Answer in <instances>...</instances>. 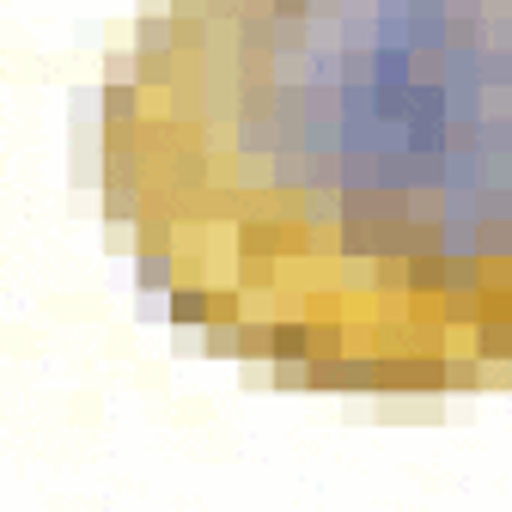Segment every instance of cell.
<instances>
[{
	"label": "cell",
	"instance_id": "obj_1",
	"mask_svg": "<svg viewBox=\"0 0 512 512\" xmlns=\"http://www.w3.org/2000/svg\"><path fill=\"white\" fill-rule=\"evenodd\" d=\"M98 147L214 354L354 397L512 372V0H153Z\"/></svg>",
	"mask_w": 512,
	"mask_h": 512
}]
</instances>
